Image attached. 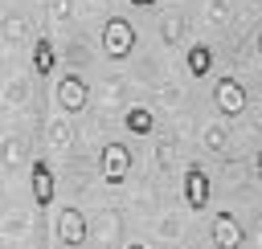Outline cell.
<instances>
[{
  "mask_svg": "<svg viewBox=\"0 0 262 249\" xmlns=\"http://www.w3.org/2000/svg\"><path fill=\"white\" fill-rule=\"evenodd\" d=\"M135 29H131V20L127 16H106V24H102V53L111 57V61H127L131 57V49H135Z\"/></svg>",
  "mask_w": 262,
  "mask_h": 249,
  "instance_id": "obj_1",
  "label": "cell"
},
{
  "mask_svg": "<svg viewBox=\"0 0 262 249\" xmlns=\"http://www.w3.org/2000/svg\"><path fill=\"white\" fill-rule=\"evenodd\" d=\"M98 155H102V180H106L111 188L127 184V176H131V147H127L123 139H106Z\"/></svg>",
  "mask_w": 262,
  "mask_h": 249,
  "instance_id": "obj_2",
  "label": "cell"
},
{
  "mask_svg": "<svg viewBox=\"0 0 262 249\" xmlns=\"http://www.w3.org/2000/svg\"><path fill=\"white\" fill-rule=\"evenodd\" d=\"M53 237H57V245H61V249H82V245H86V237H90L82 208L66 204V208L57 212V220H53Z\"/></svg>",
  "mask_w": 262,
  "mask_h": 249,
  "instance_id": "obj_3",
  "label": "cell"
},
{
  "mask_svg": "<svg viewBox=\"0 0 262 249\" xmlns=\"http://www.w3.org/2000/svg\"><path fill=\"white\" fill-rule=\"evenodd\" d=\"M53 98H57V106H61L66 114H82L86 102H90V86H86V78H78V73H61L57 86H53Z\"/></svg>",
  "mask_w": 262,
  "mask_h": 249,
  "instance_id": "obj_4",
  "label": "cell"
},
{
  "mask_svg": "<svg viewBox=\"0 0 262 249\" xmlns=\"http://www.w3.org/2000/svg\"><path fill=\"white\" fill-rule=\"evenodd\" d=\"M213 106H217V114L237 118V114L246 110V90H242V82L229 78V73H221V78L213 82Z\"/></svg>",
  "mask_w": 262,
  "mask_h": 249,
  "instance_id": "obj_5",
  "label": "cell"
},
{
  "mask_svg": "<svg viewBox=\"0 0 262 249\" xmlns=\"http://www.w3.org/2000/svg\"><path fill=\"white\" fill-rule=\"evenodd\" d=\"M209 200H213V180H209V171H205L201 163H188V167H184V204H188L192 212H201V208H209Z\"/></svg>",
  "mask_w": 262,
  "mask_h": 249,
  "instance_id": "obj_6",
  "label": "cell"
},
{
  "mask_svg": "<svg viewBox=\"0 0 262 249\" xmlns=\"http://www.w3.org/2000/svg\"><path fill=\"white\" fill-rule=\"evenodd\" d=\"M209 237H213V245L217 249H242V241H246V229H242V220L225 208V212H217L213 216V225H209Z\"/></svg>",
  "mask_w": 262,
  "mask_h": 249,
  "instance_id": "obj_7",
  "label": "cell"
},
{
  "mask_svg": "<svg viewBox=\"0 0 262 249\" xmlns=\"http://www.w3.org/2000/svg\"><path fill=\"white\" fill-rule=\"evenodd\" d=\"M29 180H33V204H37V208H49V204H53V192H57L49 159H33V163H29Z\"/></svg>",
  "mask_w": 262,
  "mask_h": 249,
  "instance_id": "obj_8",
  "label": "cell"
},
{
  "mask_svg": "<svg viewBox=\"0 0 262 249\" xmlns=\"http://www.w3.org/2000/svg\"><path fill=\"white\" fill-rule=\"evenodd\" d=\"M53 69H57V49H53L49 37H37L33 41V73L37 78H49Z\"/></svg>",
  "mask_w": 262,
  "mask_h": 249,
  "instance_id": "obj_9",
  "label": "cell"
},
{
  "mask_svg": "<svg viewBox=\"0 0 262 249\" xmlns=\"http://www.w3.org/2000/svg\"><path fill=\"white\" fill-rule=\"evenodd\" d=\"M184 65H188L192 78H209V73H213V49H209L205 41H192L188 53H184Z\"/></svg>",
  "mask_w": 262,
  "mask_h": 249,
  "instance_id": "obj_10",
  "label": "cell"
},
{
  "mask_svg": "<svg viewBox=\"0 0 262 249\" xmlns=\"http://www.w3.org/2000/svg\"><path fill=\"white\" fill-rule=\"evenodd\" d=\"M123 122H127L131 135H151V131H156V114H151L147 106H131V110L123 114Z\"/></svg>",
  "mask_w": 262,
  "mask_h": 249,
  "instance_id": "obj_11",
  "label": "cell"
},
{
  "mask_svg": "<svg viewBox=\"0 0 262 249\" xmlns=\"http://www.w3.org/2000/svg\"><path fill=\"white\" fill-rule=\"evenodd\" d=\"M160 37H164V45H180V37H184V20H180V12H168V16H164Z\"/></svg>",
  "mask_w": 262,
  "mask_h": 249,
  "instance_id": "obj_12",
  "label": "cell"
},
{
  "mask_svg": "<svg viewBox=\"0 0 262 249\" xmlns=\"http://www.w3.org/2000/svg\"><path fill=\"white\" fill-rule=\"evenodd\" d=\"M0 33H4V41H29V33H25V20H20V16H4Z\"/></svg>",
  "mask_w": 262,
  "mask_h": 249,
  "instance_id": "obj_13",
  "label": "cell"
},
{
  "mask_svg": "<svg viewBox=\"0 0 262 249\" xmlns=\"http://www.w3.org/2000/svg\"><path fill=\"white\" fill-rule=\"evenodd\" d=\"M205 147L217 151V155H225V131H221V127H209V131H205Z\"/></svg>",
  "mask_w": 262,
  "mask_h": 249,
  "instance_id": "obj_14",
  "label": "cell"
},
{
  "mask_svg": "<svg viewBox=\"0 0 262 249\" xmlns=\"http://www.w3.org/2000/svg\"><path fill=\"white\" fill-rule=\"evenodd\" d=\"M20 159H25V143H20V139H8V143H4V163L16 167Z\"/></svg>",
  "mask_w": 262,
  "mask_h": 249,
  "instance_id": "obj_15",
  "label": "cell"
},
{
  "mask_svg": "<svg viewBox=\"0 0 262 249\" xmlns=\"http://www.w3.org/2000/svg\"><path fill=\"white\" fill-rule=\"evenodd\" d=\"M49 143H53V147H66V143H70V127L53 122V131H49Z\"/></svg>",
  "mask_w": 262,
  "mask_h": 249,
  "instance_id": "obj_16",
  "label": "cell"
},
{
  "mask_svg": "<svg viewBox=\"0 0 262 249\" xmlns=\"http://www.w3.org/2000/svg\"><path fill=\"white\" fill-rule=\"evenodd\" d=\"M70 8H74L70 0H57V4H53V16H57V20H66V16H70Z\"/></svg>",
  "mask_w": 262,
  "mask_h": 249,
  "instance_id": "obj_17",
  "label": "cell"
},
{
  "mask_svg": "<svg viewBox=\"0 0 262 249\" xmlns=\"http://www.w3.org/2000/svg\"><path fill=\"white\" fill-rule=\"evenodd\" d=\"M131 8H160V0H127Z\"/></svg>",
  "mask_w": 262,
  "mask_h": 249,
  "instance_id": "obj_18",
  "label": "cell"
},
{
  "mask_svg": "<svg viewBox=\"0 0 262 249\" xmlns=\"http://www.w3.org/2000/svg\"><path fill=\"white\" fill-rule=\"evenodd\" d=\"M127 249H147V245H143V241H131V245H127Z\"/></svg>",
  "mask_w": 262,
  "mask_h": 249,
  "instance_id": "obj_19",
  "label": "cell"
},
{
  "mask_svg": "<svg viewBox=\"0 0 262 249\" xmlns=\"http://www.w3.org/2000/svg\"><path fill=\"white\" fill-rule=\"evenodd\" d=\"M254 167H258V176H262V151H258V159H254Z\"/></svg>",
  "mask_w": 262,
  "mask_h": 249,
  "instance_id": "obj_20",
  "label": "cell"
},
{
  "mask_svg": "<svg viewBox=\"0 0 262 249\" xmlns=\"http://www.w3.org/2000/svg\"><path fill=\"white\" fill-rule=\"evenodd\" d=\"M258 53H262V29H258Z\"/></svg>",
  "mask_w": 262,
  "mask_h": 249,
  "instance_id": "obj_21",
  "label": "cell"
}]
</instances>
